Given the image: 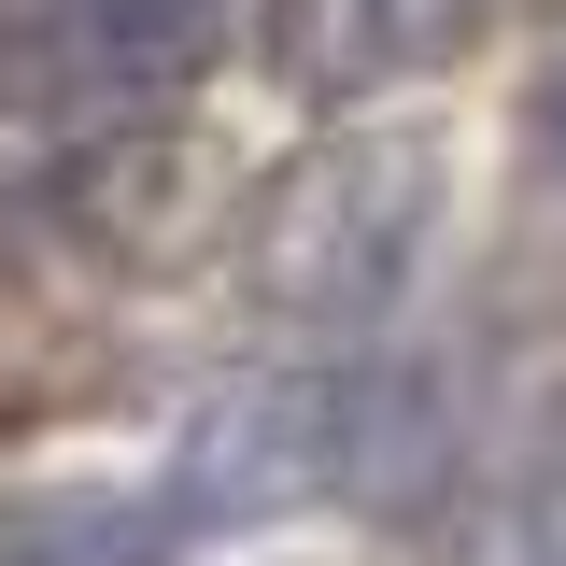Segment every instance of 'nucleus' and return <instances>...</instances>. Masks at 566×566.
Listing matches in <instances>:
<instances>
[{
  "instance_id": "obj_1",
  "label": "nucleus",
  "mask_w": 566,
  "mask_h": 566,
  "mask_svg": "<svg viewBox=\"0 0 566 566\" xmlns=\"http://www.w3.org/2000/svg\"><path fill=\"white\" fill-rule=\"evenodd\" d=\"M439 199H453V156L439 128H326L312 156H283L255 212H241V283L255 312L297 326V340H382L397 297L424 283L439 255Z\"/></svg>"
},
{
  "instance_id": "obj_2",
  "label": "nucleus",
  "mask_w": 566,
  "mask_h": 566,
  "mask_svg": "<svg viewBox=\"0 0 566 566\" xmlns=\"http://www.w3.org/2000/svg\"><path fill=\"white\" fill-rule=\"evenodd\" d=\"M241 0H14V114L71 128H142L227 57Z\"/></svg>"
},
{
  "instance_id": "obj_3",
  "label": "nucleus",
  "mask_w": 566,
  "mask_h": 566,
  "mask_svg": "<svg viewBox=\"0 0 566 566\" xmlns=\"http://www.w3.org/2000/svg\"><path fill=\"white\" fill-rule=\"evenodd\" d=\"M14 227H43L85 270H156V255H185V227H212V170L170 128H114V142H85V156H57L14 199Z\"/></svg>"
},
{
  "instance_id": "obj_4",
  "label": "nucleus",
  "mask_w": 566,
  "mask_h": 566,
  "mask_svg": "<svg viewBox=\"0 0 566 566\" xmlns=\"http://www.w3.org/2000/svg\"><path fill=\"white\" fill-rule=\"evenodd\" d=\"M453 43H468V0H270V71L297 99H340V114L411 85Z\"/></svg>"
},
{
  "instance_id": "obj_5",
  "label": "nucleus",
  "mask_w": 566,
  "mask_h": 566,
  "mask_svg": "<svg viewBox=\"0 0 566 566\" xmlns=\"http://www.w3.org/2000/svg\"><path fill=\"white\" fill-rule=\"evenodd\" d=\"M185 510L142 482H29L0 495V566H170Z\"/></svg>"
},
{
  "instance_id": "obj_6",
  "label": "nucleus",
  "mask_w": 566,
  "mask_h": 566,
  "mask_svg": "<svg viewBox=\"0 0 566 566\" xmlns=\"http://www.w3.org/2000/svg\"><path fill=\"white\" fill-rule=\"evenodd\" d=\"M524 142H538V185L566 199V57L538 71V99H524Z\"/></svg>"
}]
</instances>
